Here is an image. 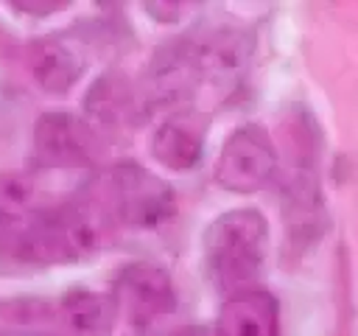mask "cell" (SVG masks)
Returning a JSON list of instances; mask_svg holds the SVG:
<instances>
[{
    "label": "cell",
    "instance_id": "obj_1",
    "mask_svg": "<svg viewBox=\"0 0 358 336\" xmlns=\"http://www.w3.org/2000/svg\"><path fill=\"white\" fill-rule=\"evenodd\" d=\"M268 221L255 207L227 210L201 235V260L210 283L221 294L252 288L266 266Z\"/></svg>",
    "mask_w": 358,
    "mask_h": 336
},
{
    "label": "cell",
    "instance_id": "obj_2",
    "mask_svg": "<svg viewBox=\"0 0 358 336\" xmlns=\"http://www.w3.org/2000/svg\"><path fill=\"white\" fill-rule=\"evenodd\" d=\"M117 227L148 230L173 213V190L137 162H120L98 176Z\"/></svg>",
    "mask_w": 358,
    "mask_h": 336
},
{
    "label": "cell",
    "instance_id": "obj_3",
    "mask_svg": "<svg viewBox=\"0 0 358 336\" xmlns=\"http://www.w3.org/2000/svg\"><path fill=\"white\" fill-rule=\"evenodd\" d=\"M50 207L28 174L0 176V258L17 266H36V244Z\"/></svg>",
    "mask_w": 358,
    "mask_h": 336
},
{
    "label": "cell",
    "instance_id": "obj_4",
    "mask_svg": "<svg viewBox=\"0 0 358 336\" xmlns=\"http://www.w3.org/2000/svg\"><path fill=\"white\" fill-rule=\"evenodd\" d=\"M277 168V151L268 132L257 123L238 126L221 146L215 160V182L232 193L260 190Z\"/></svg>",
    "mask_w": 358,
    "mask_h": 336
},
{
    "label": "cell",
    "instance_id": "obj_5",
    "mask_svg": "<svg viewBox=\"0 0 358 336\" xmlns=\"http://www.w3.org/2000/svg\"><path fill=\"white\" fill-rule=\"evenodd\" d=\"M112 297L117 302V314L137 328H148L176 308L173 280L168 269L154 260H134L123 266L115 277Z\"/></svg>",
    "mask_w": 358,
    "mask_h": 336
},
{
    "label": "cell",
    "instance_id": "obj_6",
    "mask_svg": "<svg viewBox=\"0 0 358 336\" xmlns=\"http://www.w3.org/2000/svg\"><path fill=\"white\" fill-rule=\"evenodd\" d=\"M210 118L199 109L168 115L151 134V157L171 171H193L204 157Z\"/></svg>",
    "mask_w": 358,
    "mask_h": 336
},
{
    "label": "cell",
    "instance_id": "obj_7",
    "mask_svg": "<svg viewBox=\"0 0 358 336\" xmlns=\"http://www.w3.org/2000/svg\"><path fill=\"white\" fill-rule=\"evenodd\" d=\"M201 84L196 42L179 39L154 53V62L145 76V98L151 104H179L193 95Z\"/></svg>",
    "mask_w": 358,
    "mask_h": 336
},
{
    "label": "cell",
    "instance_id": "obj_8",
    "mask_svg": "<svg viewBox=\"0 0 358 336\" xmlns=\"http://www.w3.org/2000/svg\"><path fill=\"white\" fill-rule=\"evenodd\" d=\"M34 146L45 165L53 168H73L92 160L95 134L87 120L70 112H48L36 120Z\"/></svg>",
    "mask_w": 358,
    "mask_h": 336
},
{
    "label": "cell",
    "instance_id": "obj_9",
    "mask_svg": "<svg viewBox=\"0 0 358 336\" xmlns=\"http://www.w3.org/2000/svg\"><path fill=\"white\" fill-rule=\"evenodd\" d=\"M215 336H280V305L263 288H243L227 297L215 319Z\"/></svg>",
    "mask_w": 358,
    "mask_h": 336
},
{
    "label": "cell",
    "instance_id": "obj_10",
    "mask_svg": "<svg viewBox=\"0 0 358 336\" xmlns=\"http://www.w3.org/2000/svg\"><path fill=\"white\" fill-rule=\"evenodd\" d=\"M56 316L67 336H106L117 319V302L103 291L73 288L59 300Z\"/></svg>",
    "mask_w": 358,
    "mask_h": 336
},
{
    "label": "cell",
    "instance_id": "obj_11",
    "mask_svg": "<svg viewBox=\"0 0 358 336\" xmlns=\"http://www.w3.org/2000/svg\"><path fill=\"white\" fill-rule=\"evenodd\" d=\"M28 67L34 81L45 92H67L84 73V59L62 39L48 36L31 45L28 53Z\"/></svg>",
    "mask_w": 358,
    "mask_h": 336
},
{
    "label": "cell",
    "instance_id": "obj_12",
    "mask_svg": "<svg viewBox=\"0 0 358 336\" xmlns=\"http://www.w3.org/2000/svg\"><path fill=\"white\" fill-rule=\"evenodd\" d=\"M196 59L201 81H235L249 59V39L241 31H215L207 39L196 42Z\"/></svg>",
    "mask_w": 358,
    "mask_h": 336
},
{
    "label": "cell",
    "instance_id": "obj_13",
    "mask_svg": "<svg viewBox=\"0 0 358 336\" xmlns=\"http://www.w3.org/2000/svg\"><path fill=\"white\" fill-rule=\"evenodd\" d=\"M87 112L95 123L109 129L131 126V120L140 115V98L120 73H106L87 92Z\"/></svg>",
    "mask_w": 358,
    "mask_h": 336
},
{
    "label": "cell",
    "instance_id": "obj_14",
    "mask_svg": "<svg viewBox=\"0 0 358 336\" xmlns=\"http://www.w3.org/2000/svg\"><path fill=\"white\" fill-rule=\"evenodd\" d=\"M6 336H67V333L62 325H56V328H22V330H11Z\"/></svg>",
    "mask_w": 358,
    "mask_h": 336
},
{
    "label": "cell",
    "instance_id": "obj_15",
    "mask_svg": "<svg viewBox=\"0 0 358 336\" xmlns=\"http://www.w3.org/2000/svg\"><path fill=\"white\" fill-rule=\"evenodd\" d=\"M176 336H215V330L213 328H204V325H190V328L179 330Z\"/></svg>",
    "mask_w": 358,
    "mask_h": 336
}]
</instances>
